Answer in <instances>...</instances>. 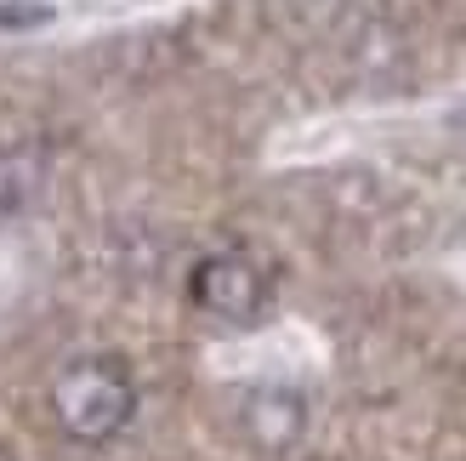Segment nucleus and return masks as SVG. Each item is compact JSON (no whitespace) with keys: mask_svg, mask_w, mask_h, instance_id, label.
I'll return each mask as SVG.
<instances>
[{"mask_svg":"<svg viewBox=\"0 0 466 461\" xmlns=\"http://www.w3.org/2000/svg\"><path fill=\"white\" fill-rule=\"evenodd\" d=\"M239 427H245V439L256 450H290L301 433H308V399L296 394V387H256V394L245 399L239 410Z\"/></svg>","mask_w":466,"mask_h":461,"instance_id":"3","label":"nucleus"},{"mask_svg":"<svg viewBox=\"0 0 466 461\" xmlns=\"http://www.w3.org/2000/svg\"><path fill=\"white\" fill-rule=\"evenodd\" d=\"M57 12L46 0H0V29H46Z\"/></svg>","mask_w":466,"mask_h":461,"instance_id":"5","label":"nucleus"},{"mask_svg":"<svg viewBox=\"0 0 466 461\" xmlns=\"http://www.w3.org/2000/svg\"><path fill=\"white\" fill-rule=\"evenodd\" d=\"M52 405H57V422L68 427V439L108 445L114 433H126L131 416H137V382L120 359L91 353V359H75L52 382Z\"/></svg>","mask_w":466,"mask_h":461,"instance_id":"1","label":"nucleus"},{"mask_svg":"<svg viewBox=\"0 0 466 461\" xmlns=\"http://www.w3.org/2000/svg\"><path fill=\"white\" fill-rule=\"evenodd\" d=\"M188 296L211 319H222V325H250V319H262V308H268V273L250 257H239V251H217V257L194 262Z\"/></svg>","mask_w":466,"mask_h":461,"instance_id":"2","label":"nucleus"},{"mask_svg":"<svg viewBox=\"0 0 466 461\" xmlns=\"http://www.w3.org/2000/svg\"><path fill=\"white\" fill-rule=\"evenodd\" d=\"M40 182H46L40 154H17V149L0 154V217H17L23 205H35Z\"/></svg>","mask_w":466,"mask_h":461,"instance_id":"4","label":"nucleus"}]
</instances>
